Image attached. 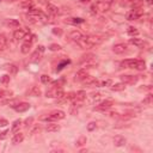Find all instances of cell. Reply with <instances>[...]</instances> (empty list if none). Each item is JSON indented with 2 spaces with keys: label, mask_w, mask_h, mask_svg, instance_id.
Segmentation results:
<instances>
[{
  "label": "cell",
  "mask_w": 153,
  "mask_h": 153,
  "mask_svg": "<svg viewBox=\"0 0 153 153\" xmlns=\"http://www.w3.org/2000/svg\"><path fill=\"white\" fill-rule=\"evenodd\" d=\"M103 41H104V38H103L102 36L91 35V36H82V38H81L80 41H78L76 43H78L81 48L86 49V48H92V47H94V45H99V44L103 43Z\"/></svg>",
  "instance_id": "1"
},
{
  "label": "cell",
  "mask_w": 153,
  "mask_h": 153,
  "mask_svg": "<svg viewBox=\"0 0 153 153\" xmlns=\"http://www.w3.org/2000/svg\"><path fill=\"white\" fill-rule=\"evenodd\" d=\"M122 68H135L139 71H143L146 68V62L143 60H124L121 62Z\"/></svg>",
  "instance_id": "2"
},
{
  "label": "cell",
  "mask_w": 153,
  "mask_h": 153,
  "mask_svg": "<svg viewBox=\"0 0 153 153\" xmlns=\"http://www.w3.org/2000/svg\"><path fill=\"white\" fill-rule=\"evenodd\" d=\"M65 116H66L65 111H62V110H54L50 114L42 116L39 120L41 121H47V122L48 121H60V120H63Z\"/></svg>",
  "instance_id": "3"
},
{
  "label": "cell",
  "mask_w": 153,
  "mask_h": 153,
  "mask_svg": "<svg viewBox=\"0 0 153 153\" xmlns=\"http://www.w3.org/2000/svg\"><path fill=\"white\" fill-rule=\"evenodd\" d=\"M63 94H65V92H63L61 86H53L49 90H47V92H45V97H48V98H56V99L62 97Z\"/></svg>",
  "instance_id": "4"
},
{
  "label": "cell",
  "mask_w": 153,
  "mask_h": 153,
  "mask_svg": "<svg viewBox=\"0 0 153 153\" xmlns=\"http://www.w3.org/2000/svg\"><path fill=\"white\" fill-rule=\"evenodd\" d=\"M142 14H143L142 7H140V8H133L130 12L127 13V19H128V20H136V19H139Z\"/></svg>",
  "instance_id": "5"
},
{
  "label": "cell",
  "mask_w": 153,
  "mask_h": 153,
  "mask_svg": "<svg viewBox=\"0 0 153 153\" xmlns=\"http://www.w3.org/2000/svg\"><path fill=\"white\" fill-rule=\"evenodd\" d=\"M137 76L136 75H129V74H124V75H121V80L123 84H128V85H133L137 81Z\"/></svg>",
  "instance_id": "6"
},
{
  "label": "cell",
  "mask_w": 153,
  "mask_h": 153,
  "mask_svg": "<svg viewBox=\"0 0 153 153\" xmlns=\"http://www.w3.org/2000/svg\"><path fill=\"white\" fill-rule=\"evenodd\" d=\"M26 35H27V31H25L24 29H17V30L13 32V37H14L16 41H22V39H24V38L26 37Z\"/></svg>",
  "instance_id": "7"
},
{
  "label": "cell",
  "mask_w": 153,
  "mask_h": 153,
  "mask_svg": "<svg viewBox=\"0 0 153 153\" xmlns=\"http://www.w3.org/2000/svg\"><path fill=\"white\" fill-rule=\"evenodd\" d=\"M112 51L115 54H123L124 51H127V44L126 43H117L112 47Z\"/></svg>",
  "instance_id": "8"
},
{
  "label": "cell",
  "mask_w": 153,
  "mask_h": 153,
  "mask_svg": "<svg viewBox=\"0 0 153 153\" xmlns=\"http://www.w3.org/2000/svg\"><path fill=\"white\" fill-rule=\"evenodd\" d=\"M112 105H114V102L110 100V99H106V100H103L100 104H98V106H96L94 109H96V110H108V109H110Z\"/></svg>",
  "instance_id": "9"
},
{
  "label": "cell",
  "mask_w": 153,
  "mask_h": 153,
  "mask_svg": "<svg viewBox=\"0 0 153 153\" xmlns=\"http://www.w3.org/2000/svg\"><path fill=\"white\" fill-rule=\"evenodd\" d=\"M96 6H97V10H98V12H106L108 10H110V4H108V2H105V1H103V0H100V1H98V2H96Z\"/></svg>",
  "instance_id": "10"
},
{
  "label": "cell",
  "mask_w": 153,
  "mask_h": 153,
  "mask_svg": "<svg viewBox=\"0 0 153 153\" xmlns=\"http://www.w3.org/2000/svg\"><path fill=\"white\" fill-rule=\"evenodd\" d=\"M43 51H44V47H43V45H38L37 49H36V51L31 55V61H38V60L41 59Z\"/></svg>",
  "instance_id": "11"
},
{
  "label": "cell",
  "mask_w": 153,
  "mask_h": 153,
  "mask_svg": "<svg viewBox=\"0 0 153 153\" xmlns=\"http://www.w3.org/2000/svg\"><path fill=\"white\" fill-rule=\"evenodd\" d=\"M31 47H32V39H26L22 47H20V51L23 54H29V51L31 50Z\"/></svg>",
  "instance_id": "12"
},
{
  "label": "cell",
  "mask_w": 153,
  "mask_h": 153,
  "mask_svg": "<svg viewBox=\"0 0 153 153\" xmlns=\"http://www.w3.org/2000/svg\"><path fill=\"white\" fill-rule=\"evenodd\" d=\"M82 82H84L85 85H87V86H98V85H99V81H98L96 78L91 76V75H87V76L82 80Z\"/></svg>",
  "instance_id": "13"
},
{
  "label": "cell",
  "mask_w": 153,
  "mask_h": 153,
  "mask_svg": "<svg viewBox=\"0 0 153 153\" xmlns=\"http://www.w3.org/2000/svg\"><path fill=\"white\" fill-rule=\"evenodd\" d=\"M13 109L16 111H18V112H24V111L30 109V104L26 103V102H22V103H18L16 106H13Z\"/></svg>",
  "instance_id": "14"
},
{
  "label": "cell",
  "mask_w": 153,
  "mask_h": 153,
  "mask_svg": "<svg viewBox=\"0 0 153 153\" xmlns=\"http://www.w3.org/2000/svg\"><path fill=\"white\" fill-rule=\"evenodd\" d=\"M87 75H88V72H87L86 69H80V71H78V72L75 73L74 79H75L76 81H82Z\"/></svg>",
  "instance_id": "15"
},
{
  "label": "cell",
  "mask_w": 153,
  "mask_h": 153,
  "mask_svg": "<svg viewBox=\"0 0 153 153\" xmlns=\"http://www.w3.org/2000/svg\"><path fill=\"white\" fill-rule=\"evenodd\" d=\"M85 99H86V92H85V91H82V90H80V91H78V92L75 93V99H74L73 102L82 103Z\"/></svg>",
  "instance_id": "16"
},
{
  "label": "cell",
  "mask_w": 153,
  "mask_h": 153,
  "mask_svg": "<svg viewBox=\"0 0 153 153\" xmlns=\"http://www.w3.org/2000/svg\"><path fill=\"white\" fill-rule=\"evenodd\" d=\"M82 33L80 32V31H78V30H74V31H72L71 33H69V38L72 39V41H74V42H78V41H80L81 38H82Z\"/></svg>",
  "instance_id": "17"
},
{
  "label": "cell",
  "mask_w": 153,
  "mask_h": 153,
  "mask_svg": "<svg viewBox=\"0 0 153 153\" xmlns=\"http://www.w3.org/2000/svg\"><path fill=\"white\" fill-rule=\"evenodd\" d=\"M23 140H24V134L17 131V133H14V135H13V137H12V143H13V145H18V143H20Z\"/></svg>",
  "instance_id": "18"
},
{
  "label": "cell",
  "mask_w": 153,
  "mask_h": 153,
  "mask_svg": "<svg viewBox=\"0 0 153 153\" xmlns=\"http://www.w3.org/2000/svg\"><path fill=\"white\" fill-rule=\"evenodd\" d=\"M129 43H130V44H134V45L137 47V48H143V47L146 45V43H145L141 38H136V37H135V38H130V39H129Z\"/></svg>",
  "instance_id": "19"
},
{
  "label": "cell",
  "mask_w": 153,
  "mask_h": 153,
  "mask_svg": "<svg viewBox=\"0 0 153 153\" xmlns=\"http://www.w3.org/2000/svg\"><path fill=\"white\" fill-rule=\"evenodd\" d=\"M124 143H126V139L123 136L117 135V136L114 137V145L116 147H122V146H124Z\"/></svg>",
  "instance_id": "20"
},
{
  "label": "cell",
  "mask_w": 153,
  "mask_h": 153,
  "mask_svg": "<svg viewBox=\"0 0 153 153\" xmlns=\"http://www.w3.org/2000/svg\"><path fill=\"white\" fill-rule=\"evenodd\" d=\"M47 6V12L50 14V16H56V14H59V8L56 7V6H54V5H51V4H48V5H45Z\"/></svg>",
  "instance_id": "21"
},
{
  "label": "cell",
  "mask_w": 153,
  "mask_h": 153,
  "mask_svg": "<svg viewBox=\"0 0 153 153\" xmlns=\"http://www.w3.org/2000/svg\"><path fill=\"white\" fill-rule=\"evenodd\" d=\"M7 45H8V42H7V38L5 35H0V51H4L7 49Z\"/></svg>",
  "instance_id": "22"
},
{
  "label": "cell",
  "mask_w": 153,
  "mask_h": 153,
  "mask_svg": "<svg viewBox=\"0 0 153 153\" xmlns=\"http://www.w3.org/2000/svg\"><path fill=\"white\" fill-rule=\"evenodd\" d=\"M22 124H23V121H22V120H16V121L12 123L11 131H12V133H17V131H19V128L22 127Z\"/></svg>",
  "instance_id": "23"
},
{
  "label": "cell",
  "mask_w": 153,
  "mask_h": 153,
  "mask_svg": "<svg viewBox=\"0 0 153 153\" xmlns=\"http://www.w3.org/2000/svg\"><path fill=\"white\" fill-rule=\"evenodd\" d=\"M45 130L47 131H57V130H60V126L59 124H56V123H48L47 124V127H45Z\"/></svg>",
  "instance_id": "24"
},
{
  "label": "cell",
  "mask_w": 153,
  "mask_h": 153,
  "mask_svg": "<svg viewBox=\"0 0 153 153\" xmlns=\"http://www.w3.org/2000/svg\"><path fill=\"white\" fill-rule=\"evenodd\" d=\"M20 6H22L24 10H30V8L33 7V2H32V0H23V1L20 2Z\"/></svg>",
  "instance_id": "25"
},
{
  "label": "cell",
  "mask_w": 153,
  "mask_h": 153,
  "mask_svg": "<svg viewBox=\"0 0 153 153\" xmlns=\"http://www.w3.org/2000/svg\"><path fill=\"white\" fill-rule=\"evenodd\" d=\"M5 24H6L7 26H10V27H18V26H19V22H18L17 19H12V18L7 19V20L5 22Z\"/></svg>",
  "instance_id": "26"
},
{
  "label": "cell",
  "mask_w": 153,
  "mask_h": 153,
  "mask_svg": "<svg viewBox=\"0 0 153 153\" xmlns=\"http://www.w3.org/2000/svg\"><path fill=\"white\" fill-rule=\"evenodd\" d=\"M10 80H11L10 74H4V75H1V76H0V84H1L2 86L8 85V84H10Z\"/></svg>",
  "instance_id": "27"
},
{
  "label": "cell",
  "mask_w": 153,
  "mask_h": 153,
  "mask_svg": "<svg viewBox=\"0 0 153 153\" xmlns=\"http://www.w3.org/2000/svg\"><path fill=\"white\" fill-rule=\"evenodd\" d=\"M4 68H5L10 74H16V73H17V71H18V68H17L14 65H5V66H4Z\"/></svg>",
  "instance_id": "28"
},
{
  "label": "cell",
  "mask_w": 153,
  "mask_h": 153,
  "mask_svg": "<svg viewBox=\"0 0 153 153\" xmlns=\"http://www.w3.org/2000/svg\"><path fill=\"white\" fill-rule=\"evenodd\" d=\"M124 88H126V84L123 82H118L111 86V91H123Z\"/></svg>",
  "instance_id": "29"
},
{
  "label": "cell",
  "mask_w": 153,
  "mask_h": 153,
  "mask_svg": "<svg viewBox=\"0 0 153 153\" xmlns=\"http://www.w3.org/2000/svg\"><path fill=\"white\" fill-rule=\"evenodd\" d=\"M19 102L17 100V99H6V100H1V104H4V105H10V106H16L17 104H18Z\"/></svg>",
  "instance_id": "30"
},
{
  "label": "cell",
  "mask_w": 153,
  "mask_h": 153,
  "mask_svg": "<svg viewBox=\"0 0 153 153\" xmlns=\"http://www.w3.org/2000/svg\"><path fill=\"white\" fill-rule=\"evenodd\" d=\"M13 94V92L12 91H8V90H2V88H0V99H2V98H6V97H11Z\"/></svg>",
  "instance_id": "31"
},
{
  "label": "cell",
  "mask_w": 153,
  "mask_h": 153,
  "mask_svg": "<svg viewBox=\"0 0 153 153\" xmlns=\"http://www.w3.org/2000/svg\"><path fill=\"white\" fill-rule=\"evenodd\" d=\"M41 94H42L41 88H39L38 86H33L32 90H31V96H33V97H39Z\"/></svg>",
  "instance_id": "32"
},
{
  "label": "cell",
  "mask_w": 153,
  "mask_h": 153,
  "mask_svg": "<svg viewBox=\"0 0 153 153\" xmlns=\"http://www.w3.org/2000/svg\"><path fill=\"white\" fill-rule=\"evenodd\" d=\"M41 81H42L43 84H49V82H53L51 78H50L49 75H47V74H43V75L41 76Z\"/></svg>",
  "instance_id": "33"
},
{
  "label": "cell",
  "mask_w": 153,
  "mask_h": 153,
  "mask_svg": "<svg viewBox=\"0 0 153 153\" xmlns=\"http://www.w3.org/2000/svg\"><path fill=\"white\" fill-rule=\"evenodd\" d=\"M152 100H153V97H152V94L149 93V94L146 96V98L142 100V103H143L145 105H151V104H152Z\"/></svg>",
  "instance_id": "34"
},
{
  "label": "cell",
  "mask_w": 153,
  "mask_h": 153,
  "mask_svg": "<svg viewBox=\"0 0 153 153\" xmlns=\"http://www.w3.org/2000/svg\"><path fill=\"white\" fill-rule=\"evenodd\" d=\"M86 141H87L86 136L81 135V136H80V137L78 139V141L75 142V145H76V146H82V145H85V143H86Z\"/></svg>",
  "instance_id": "35"
},
{
  "label": "cell",
  "mask_w": 153,
  "mask_h": 153,
  "mask_svg": "<svg viewBox=\"0 0 153 153\" xmlns=\"http://www.w3.org/2000/svg\"><path fill=\"white\" fill-rule=\"evenodd\" d=\"M127 32H128L129 35H131V36H133V35H137V33H139L137 29H136V27H134V26H129V27H128V30H127Z\"/></svg>",
  "instance_id": "36"
},
{
  "label": "cell",
  "mask_w": 153,
  "mask_h": 153,
  "mask_svg": "<svg viewBox=\"0 0 153 153\" xmlns=\"http://www.w3.org/2000/svg\"><path fill=\"white\" fill-rule=\"evenodd\" d=\"M48 49H49V50H51V51H57V50H60V49H61V45L53 43V44H50V45L48 47Z\"/></svg>",
  "instance_id": "37"
},
{
  "label": "cell",
  "mask_w": 153,
  "mask_h": 153,
  "mask_svg": "<svg viewBox=\"0 0 153 153\" xmlns=\"http://www.w3.org/2000/svg\"><path fill=\"white\" fill-rule=\"evenodd\" d=\"M96 128H97L96 122H90V123L87 124V130H88V131H92V130H94Z\"/></svg>",
  "instance_id": "38"
},
{
  "label": "cell",
  "mask_w": 153,
  "mask_h": 153,
  "mask_svg": "<svg viewBox=\"0 0 153 153\" xmlns=\"http://www.w3.org/2000/svg\"><path fill=\"white\" fill-rule=\"evenodd\" d=\"M32 122H33V117H27L24 121V124H25V127H30V126H32Z\"/></svg>",
  "instance_id": "39"
},
{
  "label": "cell",
  "mask_w": 153,
  "mask_h": 153,
  "mask_svg": "<svg viewBox=\"0 0 153 153\" xmlns=\"http://www.w3.org/2000/svg\"><path fill=\"white\" fill-rule=\"evenodd\" d=\"M8 134H10L8 130H4V131H1V133H0V140H5V139H7Z\"/></svg>",
  "instance_id": "40"
},
{
  "label": "cell",
  "mask_w": 153,
  "mask_h": 153,
  "mask_svg": "<svg viewBox=\"0 0 153 153\" xmlns=\"http://www.w3.org/2000/svg\"><path fill=\"white\" fill-rule=\"evenodd\" d=\"M90 13H91V14H96V13H98V10H97L96 4L91 5V7H90Z\"/></svg>",
  "instance_id": "41"
},
{
  "label": "cell",
  "mask_w": 153,
  "mask_h": 153,
  "mask_svg": "<svg viewBox=\"0 0 153 153\" xmlns=\"http://www.w3.org/2000/svg\"><path fill=\"white\" fill-rule=\"evenodd\" d=\"M51 31H53V33L56 35V36H61V35H62V30L59 29V27H54Z\"/></svg>",
  "instance_id": "42"
},
{
  "label": "cell",
  "mask_w": 153,
  "mask_h": 153,
  "mask_svg": "<svg viewBox=\"0 0 153 153\" xmlns=\"http://www.w3.org/2000/svg\"><path fill=\"white\" fill-rule=\"evenodd\" d=\"M69 22L73 23V24H78V23H82L84 19H81V18H72V20H69Z\"/></svg>",
  "instance_id": "43"
},
{
  "label": "cell",
  "mask_w": 153,
  "mask_h": 153,
  "mask_svg": "<svg viewBox=\"0 0 153 153\" xmlns=\"http://www.w3.org/2000/svg\"><path fill=\"white\" fill-rule=\"evenodd\" d=\"M7 124H8L7 120H5V118H0V127H6Z\"/></svg>",
  "instance_id": "44"
},
{
  "label": "cell",
  "mask_w": 153,
  "mask_h": 153,
  "mask_svg": "<svg viewBox=\"0 0 153 153\" xmlns=\"http://www.w3.org/2000/svg\"><path fill=\"white\" fill-rule=\"evenodd\" d=\"M110 84H111V80H105V81H103L100 85H102V86H108V85H110Z\"/></svg>",
  "instance_id": "45"
},
{
  "label": "cell",
  "mask_w": 153,
  "mask_h": 153,
  "mask_svg": "<svg viewBox=\"0 0 153 153\" xmlns=\"http://www.w3.org/2000/svg\"><path fill=\"white\" fill-rule=\"evenodd\" d=\"M38 2H41V4H44V5H48V1H47V0H38Z\"/></svg>",
  "instance_id": "46"
},
{
  "label": "cell",
  "mask_w": 153,
  "mask_h": 153,
  "mask_svg": "<svg viewBox=\"0 0 153 153\" xmlns=\"http://www.w3.org/2000/svg\"><path fill=\"white\" fill-rule=\"evenodd\" d=\"M79 1H80L81 4H88V2L91 1V0H79Z\"/></svg>",
  "instance_id": "47"
},
{
  "label": "cell",
  "mask_w": 153,
  "mask_h": 153,
  "mask_svg": "<svg viewBox=\"0 0 153 153\" xmlns=\"http://www.w3.org/2000/svg\"><path fill=\"white\" fill-rule=\"evenodd\" d=\"M146 4H147L149 7H151V6H152V0H146Z\"/></svg>",
  "instance_id": "48"
},
{
  "label": "cell",
  "mask_w": 153,
  "mask_h": 153,
  "mask_svg": "<svg viewBox=\"0 0 153 153\" xmlns=\"http://www.w3.org/2000/svg\"><path fill=\"white\" fill-rule=\"evenodd\" d=\"M103 1H105V2H108V4H110V5H111V4H112L115 0H103Z\"/></svg>",
  "instance_id": "49"
},
{
  "label": "cell",
  "mask_w": 153,
  "mask_h": 153,
  "mask_svg": "<svg viewBox=\"0 0 153 153\" xmlns=\"http://www.w3.org/2000/svg\"><path fill=\"white\" fill-rule=\"evenodd\" d=\"M6 1H8V2H14V1H17V0H6Z\"/></svg>",
  "instance_id": "50"
},
{
  "label": "cell",
  "mask_w": 153,
  "mask_h": 153,
  "mask_svg": "<svg viewBox=\"0 0 153 153\" xmlns=\"http://www.w3.org/2000/svg\"><path fill=\"white\" fill-rule=\"evenodd\" d=\"M128 1H130V2H133V1H134V0H128Z\"/></svg>",
  "instance_id": "51"
}]
</instances>
